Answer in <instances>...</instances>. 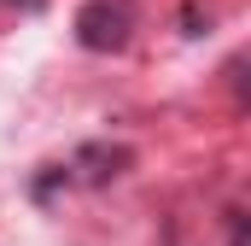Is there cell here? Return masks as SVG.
I'll use <instances>...</instances> for the list:
<instances>
[{
    "label": "cell",
    "instance_id": "7a4b0ae2",
    "mask_svg": "<svg viewBox=\"0 0 251 246\" xmlns=\"http://www.w3.org/2000/svg\"><path fill=\"white\" fill-rule=\"evenodd\" d=\"M128 164H134V153H128V147L88 141V147H76V158L64 164V176H76V182H88V187H105V182H117Z\"/></svg>",
    "mask_w": 251,
    "mask_h": 246
},
{
    "label": "cell",
    "instance_id": "3957f363",
    "mask_svg": "<svg viewBox=\"0 0 251 246\" xmlns=\"http://www.w3.org/2000/svg\"><path fill=\"white\" fill-rule=\"evenodd\" d=\"M228 241L246 246V211H228Z\"/></svg>",
    "mask_w": 251,
    "mask_h": 246
},
{
    "label": "cell",
    "instance_id": "6da1fadb",
    "mask_svg": "<svg viewBox=\"0 0 251 246\" xmlns=\"http://www.w3.org/2000/svg\"><path fill=\"white\" fill-rule=\"evenodd\" d=\"M128 35H134V12L128 0H88L76 12V41L88 53H123Z\"/></svg>",
    "mask_w": 251,
    "mask_h": 246
}]
</instances>
